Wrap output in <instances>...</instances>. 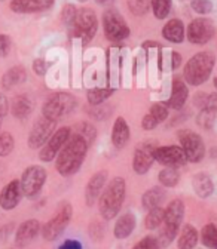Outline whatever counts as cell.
<instances>
[{"label":"cell","instance_id":"cell-1","mask_svg":"<svg viewBox=\"0 0 217 249\" xmlns=\"http://www.w3.org/2000/svg\"><path fill=\"white\" fill-rule=\"evenodd\" d=\"M88 147L89 144L86 142L83 137H80L79 134H73L57 156L55 168L58 174L61 177L75 175L80 169L86 158Z\"/></svg>","mask_w":217,"mask_h":249},{"label":"cell","instance_id":"cell-2","mask_svg":"<svg viewBox=\"0 0 217 249\" xmlns=\"http://www.w3.org/2000/svg\"><path fill=\"white\" fill-rule=\"evenodd\" d=\"M127 184L122 177H115L104 187V190L99 199V209L104 220H113L119 213L123 200H125Z\"/></svg>","mask_w":217,"mask_h":249},{"label":"cell","instance_id":"cell-3","mask_svg":"<svg viewBox=\"0 0 217 249\" xmlns=\"http://www.w3.org/2000/svg\"><path fill=\"white\" fill-rule=\"evenodd\" d=\"M216 58L211 52H198L188 62H186L183 77L192 86H199L208 80L213 69H214Z\"/></svg>","mask_w":217,"mask_h":249},{"label":"cell","instance_id":"cell-4","mask_svg":"<svg viewBox=\"0 0 217 249\" xmlns=\"http://www.w3.org/2000/svg\"><path fill=\"white\" fill-rule=\"evenodd\" d=\"M184 218V203L180 199H174L168 203V208L164 213V223L158 239L159 248L168 246L177 236L180 224Z\"/></svg>","mask_w":217,"mask_h":249},{"label":"cell","instance_id":"cell-5","mask_svg":"<svg viewBox=\"0 0 217 249\" xmlns=\"http://www.w3.org/2000/svg\"><path fill=\"white\" fill-rule=\"evenodd\" d=\"M76 104H78L76 98L67 92L54 93V95L49 97L46 100V103L43 104L42 116L49 120L58 122L61 117H64L69 113H72L76 108Z\"/></svg>","mask_w":217,"mask_h":249},{"label":"cell","instance_id":"cell-6","mask_svg":"<svg viewBox=\"0 0 217 249\" xmlns=\"http://www.w3.org/2000/svg\"><path fill=\"white\" fill-rule=\"evenodd\" d=\"M73 36L82 39L83 43H89L96 36L99 21L96 12L89 8H82L78 11L75 22H73Z\"/></svg>","mask_w":217,"mask_h":249},{"label":"cell","instance_id":"cell-7","mask_svg":"<svg viewBox=\"0 0 217 249\" xmlns=\"http://www.w3.org/2000/svg\"><path fill=\"white\" fill-rule=\"evenodd\" d=\"M180 147L183 148L186 159L192 163H199L205 156V144L199 134L191 129H181L177 132Z\"/></svg>","mask_w":217,"mask_h":249},{"label":"cell","instance_id":"cell-8","mask_svg":"<svg viewBox=\"0 0 217 249\" xmlns=\"http://www.w3.org/2000/svg\"><path fill=\"white\" fill-rule=\"evenodd\" d=\"M104 35L110 42H120L130 36V27L116 9H107L103 14Z\"/></svg>","mask_w":217,"mask_h":249},{"label":"cell","instance_id":"cell-9","mask_svg":"<svg viewBox=\"0 0 217 249\" xmlns=\"http://www.w3.org/2000/svg\"><path fill=\"white\" fill-rule=\"evenodd\" d=\"M72 215H73V209L69 203H63L59 206L58 212L52 216V220H49L43 229H42V236L45 240L52 242L55 239H58L66 230V227L69 226L70 220H72Z\"/></svg>","mask_w":217,"mask_h":249},{"label":"cell","instance_id":"cell-10","mask_svg":"<svg viewBox=\"0 0 217 249\" xmlns=\"http://www.w3.org/2000/svg\"><path fill=\"white\" fill-rule=\"evenodd\" d=\"M46 181V169L39 166V165H32L28 166L20 179L21 182V189L24 196L27 197H35L40 193L43 189V184Z\"/></svg>","mask_w":217,"mask_h":249},{"label":"cell","instance_id":"cell-11","mask_svg":"<svg viewBox=\"0 0 217 249\" xmlns=\"http://www.w3.org/2000/svg\"><path fill=\"white\" fill-rule=\"evenodd\" d=\"M72 137V129L67 128V126H63L57 129L51 138L45 142V145L42 147L40 153H39V158L42 162H51L54 159H57L58 153L61 151V148H63L66 145V142L69 141V138Z\"/></svg>","mask_w":217,"mask_h":249},{"label":"cell","instance_id":"cell-12","mask_svg":"<svg viewBox=\"0 0 217 249\" xmlns=\"http://www.w3.org/2000/svg\"><path fill=\"white\" fill-rule=\"evenodd\" d=\"M214 36V24L208 18L194 19L186 28V37L192 45H205Z\"/></svg>","mask_w":217,"mask_h":249},{"label":"cell","instance_id":"cell-13","mask_svg":"<svg viewBox=\"0 0 217 249\" xmlns=\"http://www.w3.org/2000/svg\"><path fill=\"white\" fill-rule=\"evenodd\" d=\"M153 159L158 163L164 166H183L188 159H186V154L180 145H162V147H155L153 150Z\"/></svg>","mask_w":217,"mask_h":249},{"label":"cell","instance_id":"cell-14","mask_svg":"<svg viewBox=\"0 0 217 249\" xmlns=\"http://www.w3.org/2000/svg\"><path fill=\"white\" fill-rule=\"evenodd\" d=\"M55 123L54 120H49L46 117H40L35 122L32 131H30V135H28V145L30 148H40L45 145V142L51 138V135L54 134V129H55Z\"/></svg>","mask_w":217,"mask_h":249},{"label":"cell","instance_id":"cell-15","mask_svg":"<svg viewBox=\"0 0 217 249\" xmlns=\"http://www.w3.org/2000/svg\"><path fill=\"white\" fill-rule=\"evenodd\" d=\"M153 150H155V145L150 142H144V144L137 145V148L134 151V158H133V168H134L136 174L144 175L152 168L153 160H155L153 159Z\"/></svg>","mask_w":217,"mask_h":249},{"label":"cell","instance_id":"cell-16","mask_svg":"<svg viewBox=\"0 0 217 249\" xmlns=\"http://www.w3.org/2000/svg\"><path fill=\"white\" fill-rule=\"evenodd\" d=\"M22 189H21V182L20 179H12L9 181L2 192H0V208L5 211H12L18 206L22 197Z\"/></svg>","mask_w":217,"mask_h":249},{"label":"cell","instance_id":"cell-17","mask_svg":"<svg viewBox=\"0 0 217 249\" xmlns=\"http://www.w3.org/2000/svg\"><path fill=\"white\" fill-rule=\"evenodd\" d=\"M106 182H107L106 171H100L89 178V181L86 184V189H85V200H86L88 206H94L97 203V200L100 199V196L104 190Z\"/></svg>","mask_w":217,"mask_h":249},{"label":"cell","instance_id":"cell-18","mask_svg":"<svg viewBox=\"0 0 217 249\" xmlns=\"http://www.w3.org/2000/svg\"><path fill=\"white\" fill-rule=\"evenodd\" d=\"M55 0H12L9 8L15 14H36L54 6Z\"/></svg>","mask_w":217,"mask_h":249},{"label":"cell","instance_id":"cell-19","mask_svg":"<svg viewBox=\"0 0 217 249\" xmlns=\"http://www.w3.org/2000/svg\"><path fill=\"white\" fill-rule=\"evenodd\" d=\"M39 231H40V224L38 220H33V218L32 220H27L18 227L15 233V243L20 248H24L38 237Z\"/></svg>","mask_w":217,"mask_h":249},{"label":"cell","instance_id":"cell-20","mask_svg":"<svg viewBox=\"0 0 217 249\" xmlns=\"http://www.w3.org/2000/svg\"><path fill=\"white\" fill-rule=\"evenodd\" d=\"M189 97V90H188V85L184 83L183 79L180 77H174L173 79V89H171V97L167 101V107L168 108H174V110H180L184 103L188 101Z\"/></svg>","mask_w":217,"mask_h":249},{"label":"cell","instance_id":"cell-21","mask_svg":"<svg viewBox=\"0 0 217 249\" xmlns=\"http://www.w3.org/2000/svg\"><path fill=\"white\" fill-rule=\"evenodd\" d=\"M130 141V128L128 123L123 117H118L115 120L113 129H112V142L116 148H123Z\"/></svg>","mask_w":217,"mask_h":249},{"label":"cell","instance_id":"cell-22","mask_svg":"<svg viewBox=\"0 0 217 249\" xmlns=\"http://www.w3.org/2000/svg\"><path fill=\"white\" fill-rule=\"evenodd\" d=\"M186 36L184 24L180 19H170L162 27V37L171 43H181Z\"/></svg>","mask_w":217,"mask_h":249},{"label":"cell","instance_id":"cell-23","mask_svg":"<svg viewBox=\"0 0 217 249\" xmlns=\"http://www.w3.org/2000/svg\"><path fill=\"white\" fill-rule=\"evenodd\" d=\"M136 229V216L133 213H123L116 221L113 234L116 239H127Z\"/></svg>","mask_w":217,"mask_h":249},{"label":"cell","instance_id":"cell-24","mask_svg":"<svg viewBox=\"0 0 217 249\" xmlns=\"http://www.w3.org/2000/svg\"><path fill=\"white\" fill-rule=\"evenodd\" d=\"M192 187L195 193L201 197V199H207L213 195L214 192V185H213V181L211 178L204 174V172H198L194 175L192 178Z\"/></svg>","mask_w":217,"mask_h":249},{"label":"cell","instance_id":"cell-25","mask_svg":"<svg viewBox=\"0 0 217 249\" xmlns=\"http://www.w3.org/2000/svg\"><path fill=\"white\" fill-rule=\"evenodd\" d=\"M27 80V71L24 67L21 66H15L12 69H9L3 77H2V86L3 89H12L14 86H18L21 85L22 82Z\"/></svg>","mask_w":217,"mask_h":249},{"label":"cell","instance_id":"cell-26","mask_svg":"<svg viewBox=\"0 0 217 249\" xmlns=\"http://www.w3.org/2000/svg\"><path fill=\"white\" fill-rule=\"evenodd\" d=\"M11 110H12V114H14L17 119L22 120V119L28 117L30 113H32V110H33V103H32V100H30L27 95L21 93V95H17V97L14 98Z\"/></svg>","mask_w":217,"mask_h":249},{"label":"cell","instance_id":"cell-27","mask_svg":"<svg viewBox=\"0 0 217 249\" xmlns=\"http://www.w3.org/2000/svg\"><path fill=\"white\" fill-rule=\"evenodd\" d=\"M165 199V192L162 187L157 185V187H152V189H149L143 197H141V205L144 209H153L157 206H161V203L164 202Z\"/></svg>","mask_w":217,"mask_h":249},{"label":"cell","instance_id":"cell-28","mask_svg":"<svg viewBox=\"0 0 217 249\" xmlns=\"http://www.w3.org/2000/svg\"><path fill=\"white\" fill-rule=\"evenodd\" d=\"M198 243V230L188 224L184 226L178 239H177V248L178 249H194Z\"/></svg>","mask_w":217,"mask_h":249},{"label":"cell","instance_id":"cell-29","mask_svg":"<svg viewBox=\"0 0 217 249\" xmlns=\"http://www.w3.org/2000/svg\"><path fill=\"white\" fill-rule=\"evenodd\" d=\"M164 213H165V209H162L161 206H157L153 209H149L146 218H144V224H146V229L147 230H155L162 226L164 223Z\"/></svg>","mask_w":217,"mask_h":249},{"label":"cell","instance_id":"cell-30","mask_svg":"<svg viewBox=\"0 0 217 249\" xmlns=\"http://www.w3.org/2000/svg\"><path fill=\"white\" fill-rule=\"evenodd\" d=\"M113 93V89H107V88H94L88 90V103L92 107L101 106L110 95Z\"/></svg>","mask_w":217,"mask_h":249},{"label":"cell","instance_id":"cell-31","mask_svg":"<svg viewBox=\"0 0 217 249\" xmlns=\"http://www.w3.org/2000/svg\"><path fill=\"white\" fill-rule=\"evenodd\" d=\"M180 181V172L177 171V168H171V166H165L161 172H159V182L164 187H176Z\"/></svg>","mask_w":217,"mask_h":249},{"label":"cell","instance_id":"cell-32","mask_svg":"<svg viewBox=\"0 0 217 249\" xmlns=\"http://www.w3.org/2000/svg\"><path fill=\"white\" fill-rule=\"evenodd\" d=\"M150 8L158 19H165L171 12V0H150Z\"/></svg>","mask_w":217,"mask_h":249},{"label":"cell","instance_id":"cell-33","mask_svg":"<svg viewBox=\"0 0 217 249\" xmlns=\"http://www.w3.org/2000/svg\"><path fill=\"white\" fill-rule=\"evenodd\" d=\"M201 240L207 248L217 249V226L213 223L207 224L201 231Z\"/></svg>","mask_w":217,"mask_h":249},{"label":"cell","instance_id":"cell-34","mask_svg":"<svg viewBox=\"0 0 217 249\" xmlns=\"http://www.w3.org/2000/svg\"><path fill=\"white\" fill-rule=\"evenodd\" d=\"M216 116H217V110H213V108H201L198 117H197V123L199 124L201 128H205V129H210L213 126V123L216 120Z\"/></svg>","mask_w":217,"mask_h":249},{"label":"cell","instance_id":"cell-35","mask_svg":"<svg viewBox=\"0 0 217 249\" xmlns=\"http://www.w3.org/2000/svg\"><path fill=\"white\" fill-rule=\"evenodd\" d=\"M128 9L136 17H143L150 9V0H127Z\"/></svg>","mask_w":217,"mask_h":249},{"label":"cell","instance_id":"cell-36","mask_svg":"<svg viewBox=\"0 0 217 249\" xmlns=\"http://www.w3.org/2000/svg\"><path fill=\"white\" fill-rule=\"evenodd\" d=\"M15 147L14 137L9 132H0V158L11 154Z\"/></svg>","mask_w":217,"mask_h":249},{"label":"cell","instance_id":"cell-37","mask_svg":"<svg viewBox=\"0 0 217 249\" xmlns=\"http://www.w3.org/2000/svg\"><path fill=\"white\" fill-rule=\"evenodd\" d=\"M76 134H79L80 137H83V138L86 140V142L91 144L92 141H94L96 135H97V131H96V128L92 126V124H89V123H79L78 132H76Z\"/></svg>","mask_w":217,"mask_h":249},{"label":"cell","instance_id":"cell-38","mask_svg":"<svg viewBox=\"0 0 217 249\" xmlns=\"http://www.w3.org/2000/svg\"><path fill=\"white\" fill-rule=\"evenodd\" d=\"M149 114H152L155 117V120H157L158 123H161L168 117V107L165 104H153L150 107Z\"/></svg>","mask_w":217,"mask_h":249},{"label":"cell","instance_id":"cell-39","mask_svg":"<svg viewBox=\"0 0 217 249\" xmlns=\"http://www.w3.org/2000/svg\"><path fill=\"white\" fill-rule=\"evenodd\" d=\"M192 9L199 15H207L213 11V3L210 0H192Z\"/></svg>","mask_w":217,"mask_h":249},{"label":"cell","instance_id":"cell-40","mask_svg":"<svg viewBox=\"0 0 217 249\" xmlns=\"http://www.w3.org/2000/svg\"><path fill=\"white\" fill-rule=\"evenodd\" d=\"M133 249H159V243H158V239L157 237L146 236Z\"/></svg>","mask_w":217,"mask_h":249},{"label":"cell","instance_id":"cell-41","mask_svg":"<svg viewBox=\"0 0 217 249\" xmlns=\"http://www.w3.org/2000/svg\"><path fill=\"white\" fill-rule=\"evenodd\" d=\"M76 8L72 6V5H66V8L63 9V12H61V17H63V21L67 24V25H73L75 22V18H76Z\"/></svg>","mask_w":217,"mask_h":249},{"label":"cell","instance_id":"cell-42","mask_svg":"<svg viewBox=\"0 0 217 249\" xmlns=\"http://www.w3.org/2000/svg\"><path fill=\"white\" fill-rule=\"evenodd\" d=\"M12 49V40L8 35H0V56H8Z\"/></svg>","mask_w":217,"mask_h":249},{"label":"cell","instance_id":"cell-43","mask_svg":"<svg viewBox=\"0 0 217 249\" xmlns=\"http://www.w3.org/2000/svg\"><path fill=\"white\" fill-rule=\"evenodd\" d=\"M158 124H159V123H158L157 120H155V117H153L152 114H149V113L141 119V128H143L144 131H152V129L157 128Z\"/></svg>","mask_w":217,"mask_h":249},{"label":"cell","instance_id":"cell-44","mask_svg":"<svg viewBox=\"0 0 217 249\" xmlns=\"http://www.w3.org/2000/svg\"><path fill=\"white\" fill-rule=\"evenodd\" d=\"M46 70H48V64L43 61V59H35L33 61V71L38 74V76H45L46 74Z\"/></svg>","mask_w":217,"mask_h":249},{"label":"cell","instance_id":"cell-45","mask_svg":"<svg viewBox=\"0 0 217 249\" xmlns=\"http://www.w3.org/2000/svg\"><path fill=\"white\" fill-rule=\"evenodd\" d=\"M8 111H9V101L5 93L0 92V117L3 119L8 114Z\"/></svg>","mask_w":217,"mask_h":249},{"label":"cell","instance_id":"cell-46","mask_svg":"<svg viewBox=\"0 0 217 249\" xmlns=\"http://www.w3.org/2000/svg\"><path fill=\"white\" fill-rule=\"evenodd\" d=\"M58 249H83V248H82V245H80L79 240H72V239H69V240H66L63 245H61Z\"/></svg>","mask_w":217,"mask_h":249},{"label":"cell","instance_id":"cell-47","mask_svg":"<svg viewBox=\"0 0 217 249\" xmlns=\"http://www.w3.org/2000/svg\"><path fill=\"white\" fill-rule=\"evenodd\" d=\"M181 64V56L178 52H173V69H178V66Z\"/></svg>","mask_w":217,"mask_h":249},{"label":"cell","instance_id":"cell-48","mask_svg":"<svg viewBox=\"0 0 217 249\" xmlns=\"http://www.w3.org/2000/svg\"><path fill=\"white\" fill-rule=\"evenodd\" d=\"M96 2L99 3V5H101V6H110L115 0H96Z\"/></svg>","mask_w":217,"mask_h":249},{"label":"cell","instance_id":"cell-49","mask_svg":"<svg viewBox=\"0 0 217 249\" xmlns=\"http://www.w3.org/2000/svg\"><path fill=\"white\" fill-rule=\"evenodd\" d=\"M214 86H216V89H217V77L214 79Z\"/></svg>","mask_w":217,"mask_h":249},{"label":"cell","instance_id":"cell-50","mask_svg":"<svg viewBox=\"0 0 217 249\" xmlns=\"http://www.w3.org/2000/svg\"><path fill=\"white\" fill-rule=\"evenodd\" d=\"M78 2H80V3H85V2H88V0H78Z\"/></svg>","mask_w":217,"mask_h":249},{"label":"cell","instance_id":"cell-51","mask_svg":"<svg viewBox=\"0 0 217 249\" xmlns=\"http://www.w3.org/2000/svg\"><path fill=\"white\" fill-rule=\"evenodd\" d=\"M0 123H2V117H0Z\"/></svg>","mask_w":217,"mask_h":249}]
</instances>
